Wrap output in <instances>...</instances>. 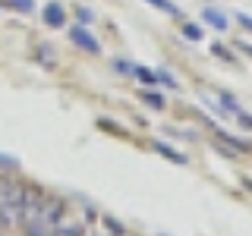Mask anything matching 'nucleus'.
Here are the masks:
<instances>
[{
    "label": "nucleus",
    "mask_w": 252,
    "mask_h": 236,
    "mask_svg": "<svg viewBox=\"0 0 252 236\" xmlns=\"http://www.w3.org/2000/svg\"><path fill=\"white\" fill-rule=\"evenodd\" d=\"M0 167L16 170V167H19V161H16V157H10V154H0Z\"/></svg>",
    "instance_id": "f8f14e48"
},
{
    "label": "nucleus",
    "mask_w": 252,
    "mask_h": 236,
    "mask_svg": "<svg viewBox=\"0 0 252 236\" xmlns=\"http://www.w3.org/2000/svg\"><path fill=\"white\" fill-rule=\"evenodd\" d=\"M69 38H73V44H76V47H82V51H89V54H101V44L89 35V29L73 26V29H69Z\"/></svg>",
    "instance_id": "f257e3e1"
},
{
    "label": "nucleus",
    "mask_w": 252,
    "mask_h": 236,
    "mask_svg": "<svg viewBox=\"0 0 252 236\" xmlns=\"http://www.w3.org/2000/svg\"><path fill=\"white\" fill-rule=\"evenodd\" d=\"M240 22H243V29L252 31V16H249V13H240Z\"/></svg>",
    "instance_id": "2eb2a0df"
},
{
    "label": "nucleus",
    "mask_w": 252,
    "mask_h": 236,
    "mask_svg": "<svg viewBox=\"0 0 252 236\" xmlns=\"http://www.w3.org/2000/svg\"><path fill=\"white\" fill-rule=\"evenodd\" d=\"M114 69H120V73H132V66H129V63H123V60H117Z\"/></svg>",
    "instance_id": "dca6fc26"
},
{
    "label": "nucleus",
    "mask_w": 252,
    "mask_h": 236,
    "mask_svg": "<svg viewBox=\"0 0 252 236\" xmlns=\"http://www.w3.org/2000/svg\"><path fill=\"white\" fill-rule=\"evenodd\" d=\"M44 22H47L51 29L66 26V13H63V6H60V3H47V6H44Z\"/></svg>",
    "instance_id": "7ed1b4c3"
},
{
    "label": "nucleus",
    "mask_w": 252,
    "mask_h": 236,
    "mask_svg": "<svg viewBox=\"0 0 252 236\" xmlns=\"http://www.w3.org/2000/svg\"><path fill=\"white\" fill-rule=\"evenodd\" d=\"M132 73H136L142 82H148V85H155V82H158V73H152V69H142V66H139V69H132Z\"/></svg>",
    "instance_id": "1a4fd4ad"
},
{
    "label": "nucleus",
    "mask_w": 252,
    "mask_h": 236,
    "mask_svg": "<svg viewBox=\"0 0 252 236\" xmlns=\"http://www.w3.org/2000/svg\"><path fill=\"white\" fill-rule=\"evenodd\" d=\"M152 6H158V10H164V13H170V16H177V3H170V0H148Z\"/></svg>",
    "instance_id": "0eeeda50"
},
{
    "label": "nucleus",
    "mask_w": 252,
    "mask_h": 236,
    "mask_svg": "<svg viewBox=\"0 0 252 236\" xmlns=\"http://www.w3.org/2000/svg\"><path fill=\"white\" fill-rule=\"evenodd\" d=\"M243 47V51H246V54H252V44H240Z\"/></svg>",
    "instance_id": "a211bd4d"
},
{
    "label": "nucleus",
    "mask_w": 252,
    "mask_h": 236,
    "mask_svg": "<svg viewBox=\"0 0 252 236\" xmlns=\"http://www.w3.org/2000/svg\"><path fill=\"white\" fill-rule=\"evenodd\" d=\"M10 10H19V13H29V10H35V0H3Z\"/></svg>",
    "instance_id": "423d86ee"
},
{
    "label": "nucleus",
    "mask_w": 252,
    "mask_h": 236,
    "mask_svg": "<svg viewBox=\"0 0 252 236\" xmlns=\"http://www.w3.org/2000/svg\"><path fill=\"white\" fill-rule=\"evenodd\" d=\"M142 98H145V101H148V104H152V107H158V110L164 107V98H161V94H155V91H145V94H142Z\"/></svg>",
    "instance_id": "9b49d317"
},
{
    "label": "nucleus",
    "mask_w": 252,
    "mask_h": 236,
    "mask_svg": "<svg viewBox=\"0 0 252 236\" xmlns=\"http://www.w3.org/2000/svg\"><path fill=\"white\" fill-rule=\"evenodd\" d=\"M22 227H26V236H51V230H54V224H47L44 214H38V217L26 220Z\"/></svg>",
    "instance_id": "f03ea898"
},
{
    "label": "nucleus",
    "mask_w": 252,
    "mask_h": 236,
    "mask_svg": "<svg viewBox=\"0 0 252 236\" xmlns=\"http://www.w3.org/2000/svg\"><path fill=\"white\" fill-rule=\"evenodd\" d=\"M155 151H158V154H164V157H170V161H177V164H186V157L180 154V151H173L170 145H164V142H155Z\"/></svg>",
    "instance_id": "39448f33"
},
{
    "label": "nucleus",
    "mask_w": 252,
    "mask_h": 236,
    "mask_svg": "<svg viewBox=\"0 0 252 236\" xmlns=\"http://www.w3.org/2000/svg\"><path fill=\"white\" fill-rule=\"evenodd\" d=\"M79 19H82V22H92L94 16H92V10H85V6H79Z\"/></svg>",
    "instance_id": "4468645a"
},
{
    "label": "nucleus",
    "mask_w": 252,
    "mask_h": 236,
    "mask_svg": "<svg viewBox=\"0 0 252 236\" xmlns=\"http://www.w3.org/2000/svg\"><path fill=\"white\" fill-rule=\"evenodd\" d=\"M158 82H164L167 88H177V79H173L170 73H158Z\"/></svg>",
    "instance_id": "ddd939ff"
},
{
    "label": "nucleus",
    "mask_w": 252,
    "mask_h": 236,
    "mask_svg": "<svg viewBox=\"0 0 252 236\" xmlns=\"http://www.w3.org/2000/svg\"><path fill=\"white\" fill-rule=\"evenodd\" d=\"M51 236H82L79 227H60V230H51Z\"/></svg>",
    "instance_id": "9d476101"
},
{
    "label": "nucleus",
    "mask_w": 252,
    "mask_h": 236,
    "mask_svg": "<svg viewBox=\"0 0 252 236\" xmlns=\"http://www.w3.org/2000/svg\"><path fill=\"white\" fill-rule=\"evenodd\" d=\"M202 19L208 22V26L220 29V31L227 29V16H224V13H218V10H211V6H208V10H202Z\"/></svg>",
    "instance_id": "20e7f679"
},
{
    "label": "nucleus",
    "mask_w": 252,
    "mask_h": 236,
    "mask_svg": "<svg viewBox=\"0 0 252 236\" xmlns=\"http://www.w3.org/2000/svg\"><path fill=\"white\" fill-rule=\"evenodd\" d=\"M183 35L189 38V41H202V29L192 26V22H186V26H183Z\"/></svg>",
    "instance_id": "6e6552de"
},
{
    "label": "nucleus",
    "mask_w": 252,
    "mask_h": 236,
    "mask_svg": "<svg viewBox=\"0 0 252 236\" xmlns=\"http://www.w3.org/2000/svg\"><path fill=\"white\" fill-rule=\"evenodd\" d=\"M240 123L246 126V129H252V117H246V114H240Z\"/></svg>",
    "instance_id": "f3484780"
}]
</instances>
